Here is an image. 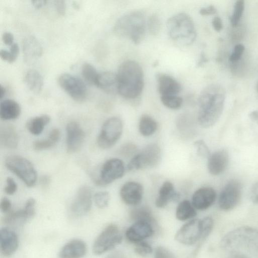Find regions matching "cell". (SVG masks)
<instances>
[{"label":"cell","mask_w":258,"mask_h":258,"mask_svg":"<svg viewBox=\"0 0 258 258\" xmlns=\"http://www.w3.org/2000/svg\"><path fill=\"white\" fill-rule=\"evenodd\" d=\"M225 100V89L219 84H211L203 89L198 99V115L202 127H210L217 122L222 113Z\"/></svg>","instance_id":"6da1fadb"},{"label":"cell","mask_w":258,"mask_h":258,"mask_svg":"<svg viewBox=\"0 0 258 258\" xmlns=\"http://www.w3.org/2000/svg\"><path fill=\"white\" fill-rule=\"evenodd\" d=\"M118 93L127 99L139 97L143 90L144 73L142 67L137 61L127 60L122 62L116 74Z\"/></svg>","instance_id":"7a4b0ae2"},{"label":"cell","mask_w":258,"mask_h":258,"mask_svg":"<svg viewBox=\"0 0 258 258\" xmlns=\"http://www.w3.org/2000/svg\"><path fill=\"white\" fill-rule=\"evenodd\" d=\"M220 244L230 254H243L242 251L250 250L258 244V230L248 226L238 227L227 233Z\"/></svg>","instance_id":"3957f363"},{"label":"cell","mask_w":258,"mask_h":258,"mask_svg":"<svg viewBox=\"0 0 258 258\" xmlns=\"http://www.w3.org/2000/svg\"><path fill=\"white\" fill-rule=\"evenodd\" d=\"M146 27L144 14L139 11H134L118 18L114 24L113 32L116 35L128 38L138 44L144 39Z\"/></svg>","instance_id":"277c9868"},{"label":"cell","mask_w":258,"mask_h":258,"mask_svg":"<svg viewBox=\"0 0 258 258\" xmlns=\"http://www.w3.org/2000/svg\"><path fill=\"white\" fill-rule=\"evenodd\" d=\"M166 27L171 38L182 44H191L196 39L194 21L185 13H179L170 17L167 21Z\"/></svg>","instance_id":"5b68a950"},{"label":"cell","mask_w":258,"mask_h":258,"mask_svg":"<svg viewBox=\"0 0 258 258\" xmlns=\"http://www.w3.org/2000/svg\"><path fill=\"white\" fill-rule=\"evenodd\" d=\"M162 152L156 144H150L134 156L127 165L128 170L133 171L157 166L161 162Z\"/></svg>","instance_id":"8992f818"},{"label":"cell","mask_w":258,"mask_h":258,"mask_svg":"<svg viewBox=\"0 0 258 258\" xmlns=\"http://www.w3.org/2000/svg\"><path fill=\"white\" fill-rule=\"evenodd\" d=\"M5 165L27 186L32 187L35 185L37 180V173L29 160L20 156L12 155L6 159Z\"/></svg>","instance_id":"52a82bcc"},{"label":"cell","mask_w":258,"mask_h":258,"mask_svg":"<svg viewBox=\"0 0 258 258\" xmlns=\"http://www.w3.org/2000/svg\"><path fill=\"white\" fill-rule=\"evenodd\" d=\"M123 131L121 119L116 116L107 119L103 123L97 138V144L102 149L112 147L120 139Z\"/></svg>","instance_id":"ba28073f"},{"label":"cell","mask_w":258,"mask_h":258,"mask_svg":"<svg viewBox=\"0 0 258 258\" xmlns=\"http://www.w3.org/2000/svg\"><path fill=\"white\" fill-rule=\"evenodd\" d=\"M122 240V236L118 227L115 224L107 226L97 236L93 245V252L101 255L114 248Z\"/></svg>","instance_id":"9c48e42d"},{"label":"cell","mask_w":258,"mask_h":258,"mask_svg":"<svg viewBox=\"0 0 258 258\" xmlns=\"http://www.w3.org/2000/svg\"><path fill=\"white\" fill-rule=\"evenodd\" d=\"M242 196V185L237 180H229L224 186L218 197V206L223 211L233 209L239 204Z\"/></svg>","instance_id":"30bf717a"},{"label":"cell","mask_w":258,"mask_h":258,"mask_svg":"<svg viewBox=\"0 0 258 258\" xmlns=\"http://www.w3.org/2000/svg\"><path fill=\"white\" fill-rule=\"evenodd\" d=\"M60 87L74 100L82 102L87 96V88L84 82L78 77L68 73H63L58 78Z\"/></svg>","instance_id":"8fae6325"},{"label":"cell","mask_w":258,"mask_h":258,"mask_svg":"<svg viewBox=\"0 0 258 258\" xmlns=\"http://www.w3.org/2000/svg\"><path fill=\"white\" fill-rule=\"evenodd\" d=\"M124 171L125 167L122 160L118 158L110 159L102 165L96 183L101 186L106 185L121 178Z\"/></svg>","instance_id":"7c38bea8"},{"label":"cell","mask_w":258,"mask_h":258,"mask_svg":"<svg viewBox=\"0 0 258 258\" xmlns=\"http://www.w3.org/2000/svg\"><path fill=\"white\" fill-rule=\"evenodd\" d=\"M174 238L177 242L186 245L202 240L201 220L193 219L185 223L177 231Z\"/></svg>","instance_id":"4fadbf2b"},{"label":"cell","mask_w":258,"mask_h":258,"mask_svg":"<svg viewBox=\"0 0 258 258\" xmlns=\"http://www.w3.org/2000/svg\"><path fill=\"white\" fill-rule=\"evenodd\" d=\"M92 193L91 188L84 185L80 188L70 207V211L74 217L84 216L91 210Z\"/></svg>","instance_id":"5bb4252c"},{"label":"cell","mask_w":258,"mask_h":258,"mask_svg":"<svg viewBox=\"0 0 258 258\" xmlns=\"http://www.w3.org/2000/svg\"><path fill=\"white\" fill-rule=\"evenodd\" d=\"M154 224L147 221H134L126 230L125 235L130 242L136 243L144 241L154 233Z\"/></svg>","instance_id":"9a60e30c"},{"label":"cell","mask_w":258,"mask_h":258,"mask_svg":"<svg viewBox=\"0 0 258 258\" xmlns=\"http://www.w3.org/2000/svg\"><path fill=\"white\" fill-rule=\"evenodd\" d=\"M120 196L122 201L130 206H138L142 200L144 188L142 185L136 181L125 183L120 189Z\"/></svg>","instance_id":"2e32d148"},{"label":"cell","mask_w":258,"mask_h":258,"mask_svg":"<svg viewBox=\"0 0 258 258\" xmlns=\"http://www.w3.org/2000/svg\"><path fill=\"white\" fill-rule=\"evenodd\" d=\"M67 148L69 153H73L80 150L85 139V133L80 125L71 121L67 125Z\"/></svg>","instance_id":"e0dca14e"},{"label":"cell","mask_w":258,"mask_h":258,"mask_svg":"<svg viewBox=\"0 0 258 258\" xmlns=\"http://www.w3.org/2000/svg\"><path fill=\"white\" fill-rule=\"evenodd\" d=\"M217 194L211 187H202L195 191L192 196L191 203L196 209L205 210L215 202Z\"/></svg>","instance_id":"ac0fdd59"},{"label":"cell","mask_w":258,"mask_h":258,"mask_svg":"<svg viewBox=\"0 0 258 258\" xmlns=\"http://www.w3.org/2000/svg\"><path fill=\"white\" fill-rule=\"evenodd\" d=\"M229 160V154L226 150L221 149L213 152L208 158L209 172L213 175L221 174L226 169Z\"/></svg>","instance_id":"d6986e66"},{"label":"cell","mask_w":258,"mask_h":258,"mask_svg":"<svg viewBox=\"0 0 258 258\" xmlns=\"http://www.w3.org/2000/svg\"><path fill=\"white\" fill-rule=\"evenodd\" d=\"M19 246V239L17 234L8 227L0 230V249L5 256H10L15 252Z\"/></svg>","instance_id":"ffe728a7"},{"label":"cell","mask_w":258,"mask_h":258,"mask_svg":"<svg viewBox=\"0 0 258 258\" xmlns=\"http://www.w3.org/2000/svg\"><path fill=\"white\" fill-rule=\"evenodd\" d=\"M22 50L25 61L32 62L42 55L43 48L38 40L34 36L25 37L22 41Z\"/></svg>","instance_id":"44dd1931"},{"label":"cell","mask_w":258,"mask_h":258,"mask_svg":"<svg viewBox=\"0 0 258 258\" xmlns=\"http://www.w3.org/2000/svg\"><path fill=\"white\" fill-rule=\"evenodd\" d=\"M35 200L29 199L26 202L23 209L7 213L4 218V222L7 224L25 222L32 218L35 215Z\"/></svg>","instance_id":"7402d4cb"},{"label":"cell","mask_w":258,"mask_h":258,"mask_svg":"<svg viewBox=\"0 0 258 258\" xmlns=\"http://www.w3.org/2000/svg\"><path fill=\"white\" fill-rule=\"evenodd\" d=\"M156 79L160 96L178 95L181 90L179 83L168 75L158 74Z\"/></svg>","instance_id":"603a6c76"},{"label":"cell","mask_w":258,"mask_h":258,"mask_svg":"<svg viewBox=\"0 0 258 258\" xmlns=\"http://www.w3.org/2000/svg\"><path fill=\"white\" fill-rule=\"evenodd\" d=\"M87 250L85 242L79 239L72 240L64 244L59 252L60 258H82Z\"/></svg>","instance_id":"cb8c5ba5"},{"label":"cell","mask_w":258,"mask_h":258,"mask_svg":"<svg viewBox=\"0 0 258 258\" xmlns=\"http://www.w3.org/2000/svg\"><path fill=\"white\" fill-rule=\"evenodd\" d=\"M179 195L175 191L172 182L166 181L160 186L158 196L155 201V205L159 208L166 207L171 201H178Z\"/></svg>","instance_id":"d4e9b609"},{"label":"cell","mask_w":258,"mask_h":258,"mask_svg":"<svg viewBox=\"0 0 258 258\" xmlns=\"http://www.w3.org/2000/svg\"><path fill=\"white\" fill-rule=\"evenodd\" d=\"M96 86L110 94L118 93L117 75L110 72H104L98 74Z\"/></svg>","instance_id":"484cf974"},{"label":"cell","mask_w":258,"mask_h":258,"mask_svg":"<svg viewBox=\"0 0 258 258\" xmlns=\"http://www.w3.org/2000/svg\"><path fill=\"white\" fill-rule=\"evenodd\" d=\"M0 143L2 146L10 149L17 148L18 137L15 127L11 124H5L0 128Z\"/></svg>","instance_id":"4316f807"},{"label":"cell","mask_w":258,"mask_h":258,"mask_svg":"<svg viewBox=\"0 0 258 258\" xmlns=\"http://www.w3.org/2000/svg\"><path fill=\"white\" fill-rule=\"evenodd\" d=\"M21 113V107L16 101L7 99L0 104V117L5 120L17 118Z\"/></svg>","instance_id":"83f0119b"},{"label":"cell","mask_w":258,"mask_h":258,"mask_svg":"<svg viewBox=\"0 0 258 258\" xmlns=\"http://www.w3.org/2000/svg\"><path fill=\"white\" fill-rule=\"evenodd\" d=\"M24 81L32 92L38 93L42 89L43 79L39 72L35 70H28L25 74Z\"/></svg>","instance_id":"f1b7e54d"},{"label":"cell","mask_w":258,"mask_h":258,"mask_svg":"<svg viewBox=\"0 0 258 258\" xmlns=\"http://www.w3.org/2000/svg\"><path fill=\"white\" fill-rule=\"evenodd\" d=\"M197 215L195 208L192 203L188 200L180 202L177 206L175 216L179 221H184L191 219Z\"/></svg>","instance_id":"f546056e"},{"label":"cell","mask_w":258,"mask_h":258,"mask_svg":"<svg viewBox=\"0 0 258 258\" xmlns=\"http://www.w3.org/2000/svg\"><path fill=\"white\" fill-rule=\"evenodd\" d=\"M50 117L44 114L30 119L26 123L29 132L33 135H38L43 131L45 126L49 122Z\"/></svg>","instance_id":"4dcf8cb0"},{"label":"cell","mask_w":258,"mask_h":258,"mask_svg":"<svg viewBox=\"0 0 258 258\" xmlns=\"http://www.w3.org/2000/svg\"><path fill=\"white\" fill-rule=\"evenodd\" d=\"M157 127V122L150 115L144 114L141 117L139 122V131L142 136H152L156 132Z\"/></svg>","instance_id":"1f68e13d"},{"label":"cell","mask_w":258,"mask_h":258,"mask_svg":"<svg viewBox=\"0 0 258 258\" xmlns=\"http://www.w3.org/2000/svg\"><path fill=\"white\" fill-rule=\"evenodd\" d=\"M59 137V130L57 128H54L50 132L47 139L35 141L33 144V148L36 151H42L49 149L56 144Z\"/></svg>","instance_id":"d6a6232c"},{"label":"cell","mask_w":258,"mask_h":258,"mask_svg":"<svg viewBox=\"0 0 258 258\" xmlns=\"http://www.w3.org/2000/svg\"><path fill=\"white\" fill-rule=\"evenodd\" d=\"M130 216L135 221L145 220L154 224H156L155 220L150 209L147 207H140L133 209L131 212Z\"/></svg>","instance_id":"836d02e7"},{"label":"cell","mask_w":258,"mask_h":258,"mask_svg":"<svg viewBox=\"0 0 258 258\" xmlns=\"http://www.w3.org/2000/svg\"><path fill=\"white\" fill-rule=\"evenodd\" d=\"M82 75L85 80L91 85H96L98 73L91 64L86 62L82 67Z\"/></svg>","instance_id":"e575fe53"},{"label":"cell","mask_w":258,"mask_h":258,"mask_svg":"<svg viewBox=\"0 0 258 258\" xmlns=\"http://www.w3.org/2000/svg\"><path fill=\"white\" fill-rule=\"evenodd\" d=\"M160 99L165 106L171 109L179 108L183 102L182 98L178 95L161 96Z\"/></svg>","instance_id":"d590c367"},{"label":"cell","mask_w":258,"mask_h":258,"mask_svg":"<svg viewBox=\"0 0 258 258\" xmlns=\"http://www.w3.org/2000/svg\"><path fill=\"white\" fill-rule=\"evenodd\" d=\"M244 10V2L237 1L234 6V10L230 17V22L233 27L237 26Z\"/></svg>","instance_id":"8d00e7d4"},{"label":"cell","mask_w":258,"mask_h":258,"mask_svg":"<svg viewBox=\"0 0 258 258\" xmlns=\"http://www.w3.org/2000/svg\"><path fill=\"white\" fill-rule=\"evenodd\" d=\"M161 21L157 14H152L147 22V27L151 35L156 36L158 34L161 29Z\"/></svg>","instance_id":"74e56055"},{"label":"cell","mask_w":258,"mask_h":258,"mask_svg":"<svg viewBox=\"0 0 258 258\" xmlns=\"http://www.w3.org/2000/svg\"><path fill=\"white\" fill-rule=\"evenodd\" d=\"M202 240L206 238L212 232L214 227V220L210 217L201 219Z\"/></svg>","instance_id":"f35d334b"},{"label":"cell","mask_w":258,"mask_h":258,"mask_svg":"<svg viewBox=\"0 0 258 258\" xmlns=\"http://www.w3.org/2000/svg\"><path fill=\"white\" fill-rule=\"evenodd\" d=\"M135 244V252L136 254L141 256H147L153 252V249L151 245L145 240Z\"/></svg>","instance_id":"ab89813d"},{"label":"cell","mask_w":258,"mask_h":258,"mask_svg":"<svg viewBox=\"0 0 258 258\" xmlns=\"http://www.w3.org/2000/svg\"><path fill=\"white\" fill-rule=\"evenodd\" d=\"M93 199L96 206L100 209H103L108 205L110 195L107 191H100L94 195Z\"/></svg>","instance_id":"60d3db41"},{"label":"cell","mask_w":258,"mask_h":258,"mask_svg":"<svg viewBox=\"0 0 258 258\" xmlns=\"http://www.w3.org/2000/svg\"><path fill=\"white\" fill-rule=\"evenodd\" d=\"M194 146L196 149L197 154L203 158L208 159L211 154L208 146L203 140L195 141Z\"/></svg>","instance_id":"b9f144b4"},{"label":"cell","mask_w":258,"mask_h":258,"mask_svg":"<svg viewBox=\"0 0 258 258\" xmlns=\"http://www.w3.org/2000/svg\"><path fill=\"white\" fill-rule=\"evenodd\" d=\"M138 148L136 145L132 143H126L122 145L119 150V154L124 157L132 158L138 153Z\"/></svg>","instance_id":"7bdbcfd3"},{"label":"cell","mask_w":258,"mask_h":258,"mask_svg":"<svg viewBox=\"0 0 258 258\" xmlns=\"http://www.w3.org/2000/svg\"><path fill=\"white\" fill-rule=\"evenodd\" d=\"M154 258H175L172 252L165 247L159 246L155 250Z\"/></svg>","instance_id":"ee69618b"},{"label":"cell","mask_w":258,"mask_h":258,"mask_svg":"<svg viewBox=\"0 0 258 258\" xmlns=\"http://www.w3.org/2000/svg\"><path fill=\"white\" fill-rule=\"evenodd\" d=\"M244 50L245 47L243 45L241 44H236L229 57V60L233 63L238 61L240 59Z\"/></svg>","instance_id":"f6af8a7d"},{"label":"cell","mask_w":258,"mask_h":258,"mask_svg":"<svg viewBox=\"0 0 258 258\" xmlns=\"http://www.w3.org/2000/svg\"><path fill=\"white\" fill-rule=\"evenodd\" d=\"M5 192L9 195H12L17 190V184L14 180L10 177H7L6 179V186L5 187Z\"/></svg>","instance_id":"bcb514c9"},{"label":"cell","mask_w":258,"mask_h":258,"mask_svg":"<svg viewBox=\"0 0 258 258\" xmlns=\"http://www.w3.org/2000/svg\"><path fill=\"white\" fill-rule=\"evenodd\" d=\"M0 56L2 59L9 63H13L17 59V56L12 53L10 50L5 49L0 50Z\"/></svg>","instance_id":"7dc6e473"},{"label":"cell","mask_w":258,"mask_h":258,"mask_svg":"<svg viewBox=\"0 0 258 258\" xmlns=\"http://www.w3.org/2000/svg\"><path fill=\"white\" fill-rule=\"evenodd\" d=\"M56 11L59 16H63L66 13V5L63 0H56L54 2Z\"/></svg>","instance_id":"c3c4849f"},{"label":"cell","mask_w":258,"mask_h":258,"mask_svg":"<svg viewBox=\"0 0 258 258\" xmlns=\"http://www.w3.org/2000/svg\"><path fill=\"white\" fill-rule=\"evenodd\" d=\"M12 204L10 201L7 198H3L0 203L1 211L4 213H8L11 212Z\"/></svg>","instance_id":"681fc988"},{"label":"cell","mask_w":258,"mask_h":258,"mask_svg":"<svg viewBox=\"0 0 258 258\" xmlns=\"http://www.w3.org/2000/svg\"><path fill=\"white\" fill-rule=\"evenodd\" d=\"M251 201L255 204H258V181L251 187L250 192Z\"/></svg>","instance_id":"f907efd6"},{"label":"cell","mask_w":258,"mask_h":258,"mask_svg":"<svg viewBox=\"0 0 258 258\" xmlns=\"http://www.w3.org/2000/svg\"><path fill=\"white\" fill-rule=\"evenodd\" d=\"M217 12L216 8L212 5L202 8L200 10V14L202 16H208L215 14Z\"/></svg>","instance_id":"816d5d0a"},{"label":"cell","mask_w":258,"mask_h":258,"mask_svg":"<svg viewBox=\"0 0 258 258\" xmlns=\"http://www.w3.org/2000/svg\"><path fill=\"white\" fill-rule=\"evenodd\" d=\"M2 40L5 44L10 46L14 43L13 34L10 32H4L2 35Z\"/></svg>","instance_id":"f5cc1de1"},{"label":"cell","mask_w":258,"mask_h":258,"mask_svg":"<svg viewBox=\"0 0 258 258\" xmlns=\"http://www.w3.org/2000/svg\"><path fill=\"white\" fill-rule=\"evenodd\" d=\"M212 25L214 29L217 32L220 31L223 28L222 21L219 17H215L212 20Z\"/></svg>","instance_id":"db71d44e"},{"label":"cell","mask_w":258,"mask_h":258,"mask_svg":"<svg viewBox=\"0 0 258 258\" xmlns=\"http://www.w3.org/2000/svg\"><path fill=\"white\" fill-rule=\"evenodd\" d=\"M46 2L47 1L45 0H34L31 1L32 5L36 9L42 7L46 4Z\"/></svg>","instance_id":"11a10c76"},{"label":"cell","mask_w":258,"mask_h":258,"mask_svg":"<svg viewBox=\"0 0 258 258\" xmlns=\"http://www.w3.org/2000/svg\"><path fill=\"white\" fill-rule=\"evenodd\" d=\"M10 51L14 55L18 56L19 52V47L17 43L14 42L10 45Z\"/></svg>","instance_id":"9f6ffc18"},{"label":"cell","mask_w":258,"mask_h":258,"mask_svg":"<svg viewBox=\"0 0 258 258\" xmlns=\"http://www.w3.org/2000/svg\"><path fill=\"white\" fill-rule=\"evenodd\" d=\"M248 116L252 121L258 124V109L250 112Z\"/></svg>","instance_id":"6f0895ef"},{"label":"cell","mask_w":258,"mask_h":258,"mask_svg":"<svg viewBox=\"0 0 258 258\" xmlns=\"http://www.w3.org/2000/svg\"><path fill=\"white\" fill-rule=\"evenodd\" d=\"M50 182L49 177L46 175L43 176L40 179V183L43 187H46Z\"/></svg>","instance_id":"680465c9"},{"label":"cell","mask_w":258,"mask_h":258,"mask_svg":"<svg viewBox=\"0 0 258 258\" xmlns=\"http://www.w3.org/2000/svg\"><path fill=\"white\" fill-rule=\"evenodd\" d=\"M226 258H249L247 256L243 254L234 253L230 254L228 257Z\"/></svg>","instance_id":"91938a15"},{"label":"cell","mask_w":258,"mask_h":258,"mask_svg":"<svg viewBox=\"0 0 258 258\" xmlns=\"http://www.w3.org/2000/svg\"><path fill=\"white\" fill-rule=\"evenodd\" d=\"M106 258H124L123 256L118 252H114L108 255Z\"/></svg>","instance_id":"94428289"},{"label":"cell","mask_w":258,"mask_h":258,"mask_svg":"<svg viewBox=\"0 0 258 258\" xmlns=\"http://www.w3.org/2000/svg\"><path fill=\"white\" fill-rule=\"evenodd\" d=\"M6 93V89L2 85H0V98L2 99Z\"/></svg>","instance_id":"6125c7cd"},{"label":"cell","mask_w":258,"mask_h":258,"mask_svg":"<svg viewBox=\"0 0 258 258\" xmlns=\"http://www.w3.org/2000/svg\"><path fill=\"white\" fill-rule=\"evenodd\" d=\"M256 90H257V91L258 92V82H257V85H256Z\"/></svg>","instance_id":"be15d7a7"}]
</instances>
